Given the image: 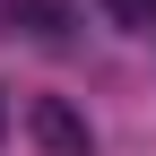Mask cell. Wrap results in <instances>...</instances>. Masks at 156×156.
Listing matches in <instances>:
<instances>
[{
    "label": "cell",
    "instance_id": "1",
    "mask_svg": "<svg viewBox=\"0 0 156 156\" xmlns=\"http://www.w3.org/2000/svg\"><path fill=\"white\" fill-rule=\"evenodd\" d=\"M26 130H35V139H44L52 156H95V139H87V122H78V113L61 104V95H35V104H26Z\"/></svg>",
    "mask_w": 156,
    "mask_h": 156
},
{
    "label": "cell",
    "instance_id": "2",
    "mask_svg": "<svg viewBox=\"0 0 156 156\" xmlns=\"http://www.w3.org/2000/svg\"><path fill=\"white\" fill-rule=\"evenodd\" d=\"M104 9H113V17H122V26H139V35L156 26V0H104Z\"/></svg>",
    "mask_w": 156,
    "mask_h": 156
},
{
    "label": "cell",
    "instance_id": "3",
    "mask_svg": "<svg viewBox=\"0 0 156 156\" xmlns=\"http://www.w3.org/2000/svg\"><path fill=\"white\" fill-rule=\"evenodd\" d=\"M0 130H9V104H0Z\"/></svg>",
    "mask_w": 156,
    "mask_h": 156
}]
</instances>
